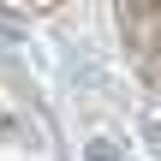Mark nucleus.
<instances>
[{"label": "nucleus", "mask_w": 161, "mask_h": 161, "mask_svg": "<svg viewBox=\"0 0 161 161\" xmlns=\"http://www.w3.org/2000/svg\"><path fill=\"white\" fill-rule=\"evenodd\" d=\"M90 161H114V155H108V149H96V155H90Z\"/></svg>", "instance_id": "1"}]
</instances>
